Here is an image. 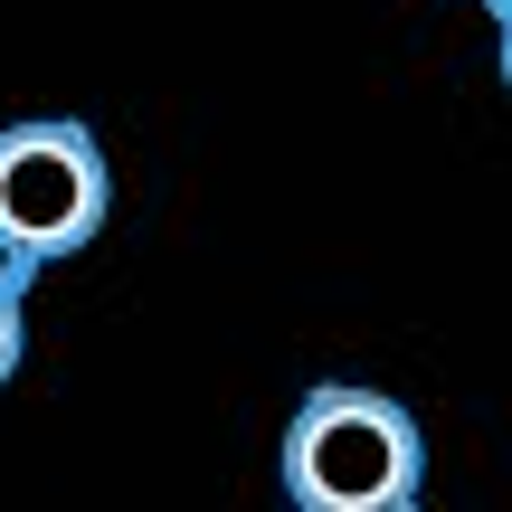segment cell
<instances>
[{"instance_id": "cell-2", "label": "cell", "mask_w": 512, "mask_h": 512, "mask_svg": "<svg viewBox=\"0 0 512 512\" xmlns=\"http://www.w3.org/2000/svg\"><path fill=\"white\" fill-rule=\"evenodd\" d=\"M105 209H114V171L76 114L0 124V266L10 275H48L86 256Z\"/></svg>"}, {"instance_id": "cell-3", "label": "cell", "mask_w": 512, "mask_h": 512, "mask_svg": "<svg viewBox=\"0 0 512 512\" xmlns=\"http://www.w3.org/2000/svg\"><path fill=\"white\" fill-rule=\"evenodd\" d=\"M29 275H10L0 266V389H10V370H19V351H29Z\"/></svg>"}, {"instance_id": "cell-1", "label": "cell", "mask_w": 512, "mask_h": 512, "mask_svg": "<svg viewBox=\"0 0 512 512\" xmlns=\"http://www.w3.org/2000/svg\"><path fill=\"white\" fill-rule=\"evenodd\" d=\"M285 494L304 512H408L427 494V437L389 389L323 380L285 418Z\"/></svg>"}, {"instance_id": "cell-4", "label": "cell", "mask_w": 512, "mask_h": 512, "mask_svg": "<svg viewBox=\"0 0 512 512\" xmlns=\"http://www.w3.org/2000/svg\"><path fill=\"white\" fill-rule=\"evenodd\" d=\"M494 19H503V86H512V0H494Z\"/></svg>"}]
</instances>
